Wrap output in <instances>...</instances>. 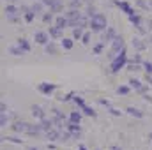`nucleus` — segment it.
<instances>
[{
    "label": "nucleus",
    "mask_w": 152,
    "mask_h": 150,
    "mask_svg": "<svg viewBox=\"0 0 152 150\" xmlns=\"http://www.w3.org/2000/svg\"><path fill=\"white\" fill-rule=\"evenodd\" d=\"M81 115H83V113H80V111H71L69 120H73V122H81Z\"/></svg>",
    "instance_id": "7c9ffc66"
},
{
    "label": "nucleus",
    "mask_w": 152,
    "mask_h": 150,
    "mask_svg": "<svg viewBox=\"0 0 152 150\" xmlns=\"http://www.w3.org/2000/svg\"><path fill=\"white\" fill-rule=\"evenodd\" d=\"M53 18H55V12H53L51 9H50L48 12H42V14H41V20H42L44 23H51V21H53Z\"/></svg>",
    "instance_id": "4be33fe9"
},
{
    "label": "nucleus",
    "mask_w": 152,
    "mask_h": 150,
    "mask_svg": "<svg viewBox=\"0 0 152 150\" xmlns=\"http://www.w3.org/2000/svg\"><path fill=\"white\" fill-rule=\"evenodd\" d=\"M108 111H110V115H113V117H120L122 115V111H118L117 108H112V106L108 108Z\"/></svg>",
    "instance_id": "79ce46f5"
},
{
    "label": "nucleus",
    "mask_w": 152,
    "mask_h": 150,
    "mask_svg": "<svg viewBox=\"0 0 152 150\" xmlns=\"http://www.w3.org/2000/svg\"><path fill=\"white\" fill-rule=\"evenodd\" d=\"M7 20H9L11 23H18V21H20V18H18V14H14V16H7Z\"/></svg>",
    "instance_id": "de8ad7c7"
},
{
    "label": "nucleus",
    "mask_w": 152,
    "mask_h": 150,
    "mask_svg": "<svg viewBox=\"0 0 152 150\" xmlns=\"http://www.w3.org/2000/svg\"><path fill=\"white\" fill-rule=\"evenodd\" d=\"M129 92H131V87H129V85H122V87L117 88V94H118V95H127Z\"/></svg>",
    "instance_id": "cd10ccee"
},
{
    "label": "nucleus",
    "mask_w": 152,
    "mask_h": 150,
    "mask_svg": "<svg viewBox=\"0 0 152 150\" xmlns=\"http://www.w3.org/2000/svg\"><path fill=\"white\" fill-rule=\"evenodd\" d=\"M44 51H46L48 55H57V53H58V48H57V44H55L53 41H50V42L44 46Z\"/></svg>",
    "instance_id": "f3484780"
},
{
    "label": "nucleus",
    "mask_w": 152,
    "mask_h": 150,
    "mask_svg": "<svg viewBox=\"0 0 152 150\" xmlns=\"http://www.w3.org/2000/svg\"><path fill=\"white\" fill-rule=\"evenodd\" d=\"M127 18H129V21H131L138 30H140V34H145V30H143V27H142V18H140V14H138V12H134L133 16H127Z\"/></svg>",
    "instance_id": "0eeeda50"
},
{
    "label": "nucleus",
    "mask_w": 152,
    "mask_h": 150,
    "mask_svg": "<svg viewBox=\"0 0 152 150\" xmlns=\"http://www.w3.org/2000/svg\"><path fill=\"white\" fill-rule=\"evenodd\" d=\"M151 7H152V0H151Z\"/></svg>",
    "instance_id": "69168bd1"
},
{
    "label": "nucleus",
    "mask_w": 152,
    "mask_h": 150,
    "mask_svg": "<svg viewBox=\"0 0 152 150\" xmlns=\"http://www.w3.org/2000/svg\"><path fill=\"white\" fill-rule=\"evenodd\" d=\"M80 5H81V0H73L71 2V9H80Z\"/></svg>",
    "instance_id": "a18cd8bd"
},
{
    "label": "nucleus",
    "mask_w": 152,
    "mask_h": 150,
    "mask_svg": "<svg viewBox=\"0 0 152 150\" xmlns=\"http://www.w3.org/2000/svg\"><path fill=\"white\" fill-rule=\"evenodd\" d=\"M133 46H134L138 51H143V50H145V42L140 37H133Z\"/></svg>",
    "instance_id": "b1692460"
},
{
    "label": "nucleus",
    "mask_w": 152,
    "mask_h": 150,
    "mask_svg": "<svg viewBox=\"0 0 152 150\" xmlns=\"http://www.w3.org/2000/svg\"><path fill=\"white\" fill-rule=\"evenodd\" d=\"M28 150H39V149H36V147H28Z\"/></svg>",
    "instance_id": "052dcab7"
},
{
    "label": "nucleus",
    "mask_w": 152,
    "mask_h": 150,
    "mask_svg": "<svg viewBox=\"0 0 152 150\" xmlns=\"http://www.w3.org/2000/svg\"><path fill=\"white\" fill-rule=\"evenodd\" d=\"M129 87H131V88H134V90H140L143 85H142L138 79H129Z\"/></svg>",
    "instance_id": "72a5a7b5"
},
{
    "label": "nucleus",
    "mask_w": 152,
    "mask_h": 150,
    "mask_svg": "<svg viewBox=\"0 0 152 150\" xmlns=\"http://www.w3.org/2000/svg\"><path fill=\"white\" fill-rule=\"evenodd\" d=\"M41 2H42V4H44V5H48V7H50V9H51V7H53V5H55V4H57V2H58V0H41Z\"/></svg>",
    "instance_id": "37998d69"
},
{
    "label": "nucleus",
    "mask_w": 152,
    "mask_h": 150,
    "mask_svg": "<svg viewBox=\"0 0 152 150\" xmlns=\"http://www.w3.org/2000/svg\"><path fill=\"white\" fill-rule=\"evenodd\" d=\"M55 25L60 27L62 30L67 28V27H69V20H67V16H57V18H55Z\"/></svg>",
    "instance_id": "4468645a"
},
{
    "label": "nucleus",
    "mask_w": 152,
    "mask_h": 150,
    "mask_svg": "<svg viewBox=\"0 0 152 150\" xmlns=\"http://www.w3.org/2000/svg\"><path fill=\"white\" fill-rule=\"evenodd\" d=\"M11 129H12L14 133H27V129H28V122H14V124L11 125Z\"/></svg>",
    "instance_id": "9b49d317"
},
{
    "label": "nucleus",
    "mask_w": 152,
    "mask_h": 150,
    "mask_svg": "<svg viewBox=\"0 0 152 150\" xmlns=\"http://www.w3.org/2000/svg\"><path fill=\"white\" fill-rule=\"evenodd\" d=\"M149 138H151V140H152V133H151V134H149Z\"/></svg>",
    "instance_id": "0e129e2a"
},
{
    "label": "nucleus",
    "mask_w": 152,
    "mask_h": 150,
    "mask_svg": "<svg viewBox=\"0 0 152 150\" xmlns=\"http://www.w3.org/2000/svg\"><path fill=\"white\" fill-rule=\"evenodd\" d=\"M73 103L80 106V110H81V108L85 106V101H83V97H80V95H75V97H73Z\"/></svg>",
    "instance_id": "f704fd0d"
},
{
    "label": "nucleus",
    "mask_w": 152,
    "mask_h": 150,
    "mask_svg": "<svg viewBox=\"0 0 152 150\" xmlns=\"http://www.w3.org/2000/svg\"><path fill=\"white\" fill-rule=\"evenodd\" d=\"M103 48H104V42L101 41L99 44H96V46H94V55H99V53L103 51Z\"/></svg>",
    "instance_id": "e433bc0d"
},
{
    "label": "nucleus",
    "mask_w": 152,
    "mask_h": 150,
    "mask_svg": "<svg viewBox=\"0 0 152 150\" xmlns=\"http://www.w3.org/2000/svg\"><path fill=\"white\" fill-rule=\"evenodd\" d=\"M99 104H103V106L110 108V101H108V99H103V97H101V99H99Z\"/></svg>",
    "instance_id": "8fccbe9b"
},
{
    "label": "nucleus",
    "mask_w": 152,
    "mask_h": 150,
    "mask_svg": "<svg viewBox=\"0 0 152 150\" xmlns=\"http://www.w3.org/2000/svg\"><path fill=\"white\" fill-rule=\"evenodd\" d=\"M149 28L152 30V20H149Z\"/></svg>",
    "instance_id": "13d9d810"
},
{
    "label": "nucleus",
    "mask_w": 152,
    "mask_h": 150,
    "mask_svg": "<svg viewBox=\"0 0 152 150\" xmlns=\"http://www.w3.org/2000/svg\"><path fill=\"white\" fill-rule=\"evenodd\" d=\"M44 134H46V138H48L50 141H57V140H60V138H62V133H60L58 129H55V127H53L51 131L44 133Z\"/></svg>",
    "instance_id": "f8f14e48"
},
{
    "label": "nucleus",
    "mask_w": 152,
    "mask_h": 150,
    "mask_svg": "<svg viewBox=\"0 0 152 150\" xmlns=\"http://www.w3.org/2000/svg\"><path fill=\"white\" fill-rule=\"evenodd\" d=\"M81 37H83V28H81V27L73 28V39H76V41H81Z\"/></svg>",
    "instance_id": "c85d7f7f"
},
{
    "label": "nucleus",
    "mask_w": 152,
    "mask_h": 150,
    "mask_svg": "<svg viewBox=\"0 0 152 150\" xmlns=\"http://www.w3.org/2000/svg\"><path fill=\"white\" fill-rule=\"evenodd\" d=\"M2 141H11V143H18V145H21V143H23V140L14 138V136H4V138H2Z\"/></svg>",
    "instance_id": "c756f323"
},
{
    "label": "nucleus",
    "mask_w": 152,
    "mask_h": 150,
    "mask_svg": "<svg viewBox=\"0 0 152 150\" xmlns=\"http://www.w3.org/2000/svg\"><path fill=\"white\" fill-rule=\"evenodd\" d=\"M9 53H11V55H14V57H23V55H25L27 51H25L23 48H20L18 44H16V46H11V48H9Z\"/></svg>",
    "instance_id": "6ab92c4d"
},
{
    "label": "nucleus",
    "mask_w": 152,
    "mask_h": 150,
    "mask_svg": "<svg viewBox=\"0 0 152 150\" xmlns=\"http://www.w3.org/2000/svg\"><path fill=\"white\" fill-rule=\"evenodd\" d=\"M81 113H83V115H87V117H92V118H96V117H97V113L94 111L90 106H87V104L81 108Z\"/></svg>",
    "instance_id": "bb28decb"
},
{
    "label": "nucleus",
    "mask_w": 152,
    "mask_h": 150,
    "mask_svg": "<svg viewBox=\"0 0 152 150\" xmlns=\"http://www.w3.org/2000/svg\"><path fill=\"white\" fill-rule=\"evenodd\" d=\"M127 62H129V60H127V51H126V48H124V50H122V51L115 57L113 60H112L110 73H112V74H117V73H118V71H120L126 64H127Z\"/></svg>",
    "instance_id": "f03ea898"
},
{
    "label": "nucleus",
    "mask_w": 152,
    "mask_h": 150,
    "mask_svg": "<svg viewBox=\"0 0 152 150\" xmlns=\"http://www.w3.org/2000/svg\"><path fill=\"white\" fill-rule=\"evenodd\" d=\"M66 16H67V20H78V18H83V14L80 12V9H69V11L66 12Z\"/></svg>",
    "instance_id": "aec40b11"
},
{
    "label": "nucleus",
    "mask_w": 152,
    "mask_h": 150,
    "mask_svg": "<svg viewBox=\"0 0 152 150\" xmlns=\"http://www.w3.org/2000/svg\"><path fill=\"white\" fill-rule=\"evenodd\" d=\"M50 36L53 39H58L62 37V28L60 27H57V25H53V27H50Z\"/></svg>",
    "instance_id": "412c9836"
},
{
    "label": "nucleus",
    "mask_w": 152,
    "mask_h": 150,
    "mask_svg": "<svg viewBox=\"0 0 152 150\" xmlns=\"http://www.w3.org/2000/svg\"><path fill=\"white\" fill-rule=\"evenodd\" d=\"M50 32H42V30H39V32H36L34 34V41L37 42V44H42V46H46L48 42H50Z\"/></svg>",
    "instance_id": "39448f33"
},
{
    "label": "nucleus",
    "mask_w": 152,
    "mask_h": 150,
    "mask_svg": "<svg viewBox=\"0 0 152 150\" xmlns=\"http://www.w3.org/2000/svg\"><path fill=\"white\" fill-rule=\"evenodd\" d=\"M133 62H134V64H143V60H142V57H140V55H134Z\"/></svg>",
    "instance_id": "3c124183"
},
{
    "label": "nucleus",
    "mask_w": 152,
    "mask_h": 150,
    "mask_svg": "<svg viewBox=\"0 0 152 150\" xmlns=\"http://www.w3.org/2000/svg\"><path fill=\"white\" fill-rule=\"evenodd\" d=\"M138 92H140V94H143V95H145V94H147V87H142V88H140V90H138Z\"/></svg>",
    "instance_id": "864d4df0"
},
{
    "label": "nucleus",
    "mask_w": 152,
    "mask_h": 150,
    "mask_svg": "<svg viewBox=\"0 0 152 150\" xmlns=\"http://www.w3.org/2000/svg\"><path fill=\"white\" fill-rule=\"evenodd\" d=\"M30 7H32V11H34L36 14H42V9H44V4H42V2H34V4H32Z\"/></svg>",
    "instance_id": "a878e982"
},
{
    "label": "nucleus",
    "mask_w": 152,
    "mask_h": 150,
    "mask_svg": "<svg viewBox=\"0 0 152 150\" xmlns=\"http://www.w3.org/2000/svg\"><path fill=\"white\" fill-rule=\"evenodd\" d=\"M80 136H81V133H73V138L75 140H80Z\"/></svg>",
    "instance_id": "5fc2aeb1"
},
{
    "label": "nucleus",
    "mask_w": 152,
    "mask_h": 150,
    "mask_svg": "<svg viewBox=\"0 0 152 150\" xmlns=\"http://www.w3.org/2000/svg\"><path fill=\"white\" fill-rule=\"evenodd\" d=\"M88 27L92 32H104L108 28V21H106V16L103 12H97L96 16H92L88 20Z\"/></svg>",
    "instance_id": "f257e3e1"
},
{
    "label": "nucleus",
    "mask_w": 152,
    "mask_h": 150,
    "mask_svg": "<svg viewBox=\"0 0 152 150\" xmlns=\"http://www.w3.org/2000/svg\"><path fill=\"white\" fill-rule=\"evenodd\" d=\"M143 97H145V101H151V103H152V95H149V94H145Z\"/></svg>",
    "instance_id": "6e6d98bb"
},
{
    "label": "nucleus",
    "mask_w": 152,
    "mask_h": 150,
    "mask_svg": "<svg viewBox=\"0 0 152 150\" xmlns=\"http://www.w3.org/2000/svg\"><path fill=\"white\" fill-rule=\"evenodd\" d=\"M126 111H127V115L136 117V118H142V117H143V111H140V110H136V108H133V106H129Z\"/></svg>",
    "instance_id": "393cba45"
},
{
    "label": "nucleus",
    "mask_w": 152,
    "mask_h": 150,
    "mask_svg": "<svg viewBox=\"0 0 152 150\" xmlns=\"http://www.w3.org/2000/svg\"><path fill=\"white\" fill-rule=\"evenodd\" d=\"M112 150H122V149H118V147H113V149H112Z\"/></svg>",
    "instance_id": "e2e57ef3"
},
{
    "label": "nucleus",
    "mask_w": 152,
    "mask_h": 150,
    "mask_svg": "<svg viewBox=\"0 0 152 150\" xmlns=\"http://www.w3.org/2000/svg\"><path fill=\"white\" fill-rule=\"evenodd\" d=\"M66 127H67V131H71V133H81L80 122H73V120H67V122H66Z\"/></svg>",
    "instance_id": "2eb2a0df"
},
{
    "label": "nucleus",
    "mask_w": 152,
    "mask_h": 150,
    "mask_svg": "<svg viewBox=\"0 0 152 150\" xmlns=\"http://www.w3.org/2000/svg\"><path fill=\"white\" fill-rule=\"evenodd\" d=\"M51 11H53L55 14H57V12H62V11H64V4H62V2L58 0V2H57V4H55L53 7H51Z\"/></svg>",
    "instance_id": "473e14b6"
},
{
    "label": "nucleus",
    "mask_w": 152,
    "mask_h": 150,
    "mask_svg": "<svg viewBox=\"0 0 152 150\" xmlns=\"http://www.w3.org/2000/svg\"><path fill=\"white\" fill-rule=\"evenodd\" d=\"M16 44H18L20 48H23V50H25L27 53L30 51V42H28V41H27V39H25V37H20V39H18V41H16Z\"/></svg>",
    "instance_id": "5701e85b"
},
{
    "label": "nucleus",
    "mask_w": 152,
    "mask_h": 150,
    "mask_svg": "<svg viewBox=\"0 0 152 150\" xmlns=\"http://www.w3.org/2000/svg\"><path fill=\"white\" fill-rule=\"evenodd\" d=\"M36 16H37V14H36V12H34L32 9H30L28 12H25V14H23V18H25V21H28V23H30V21H34V18H36Z\"/></svg>",
    "instance_id": "2f4dec72"
},
{
    "label": "nucleus",
    "mask_w": 152,
    "mask_h": 150,
    "mask_svg": "<svg viewBox=\"0 0 152 150\" xmlns=\"http://www.w3.org/2000/svg\"><path fill=\"white\" fill-rule=\"evenodd\" d=\"M0 113H7V106H5V103H0Z\"/></svg>",
    "instance_id": "603ef678"
},
{
    "label": "nucleus",
    "mask_w": 152,
    "mask_h": 150,
    "mask_svg": "<svg viewBox=\"0 0 152 150\" xmlns=\"http://www.w3.org/2000/svg\"><path fill=\"white\" fill-rule=\"evenodd\" d=\"M136 5H138V7H142V9H149V5H147L143 0H136Z\"/></svg>",
    "instance_id": "09e8293b"
},
{
    "label": "nucleus",
    "mask_w": 152,
    "mask_h": 150,
    "mask_svg": "<svg viewBox=\"0 0 152 150\" xmlns=\"http://www.w3.org/2000/svg\"><path fill=\"white\" fill-rule=\"evenodd\" d=\"M41 133H44L42 127H41V124H28V129H27L25 134H28V136H39Z\"/></svg>",
    "instance_id": "1a4fd4ad"
},
{
    "label": "nucleus",
    "mask_w": 152,
    "mask_h": 150,
    "mask_svg": "<svg viewBox=\"0 0 152 150\" xmlns=\"http://www.w3.org/2000/svg\"><path fill=\"white\" fill-rule=\"evenodd\" d=\"M83 2H87V4H94V0H83Z\"/></svg>",
    "instance_id": "bf43d9fd"
},
{
    "label": "nucleus",
    "mask_w": 152,
    "mask_h": 150,
    "mask_svg": "<svg viewBox=\"0 0 152 150\" xmlns=\"http://www.w3.org/2000/svg\"><path fill=\"white\" fill-rule=\"evenodd\" d=\"M39 124H41V127H42V131H44V133L51 131V129H53V125H55V122H53L51 118H42V120H39Z\"/></svg>",
    "instance_id": "ddd939ff"
},
{
    "label": "nucleus",
    "mask_w": 152,
    "mask_h": 150,
    "mask_svg": "<svg viewBox=\"0 0 152 150\" xmlns=\"http://www.w3.org/2000/svg\"><path fill=\"white\" fill-rule=\"evenodd\" d=\"M124 50V37L122 36H117V37L112 41V48H110V53H108V58L113 60L115 57Z\"/></svg>",
    "instance_id": "7ed1b4c3"
},
{
    "label": "nucleus",
    "mask_w": 152,
    "mask_h": 150,
    "mask_svg": "<svg viewBox=\"0 0 152 150\" xmlns=\"http://www.w3.org/2000/svg\"><path fill=\"white\" fill-rule=\"evenodd\" d=\"M143 69H145V74H152V64L151 62H143Z\"/></svg>",
    "instance_id": "a19ab883"
},
{
    "label": "nucleus",
    "mask_w": 152,
    "mask_h": 150,
    "mask_svg": "<svg viewBox=\"0 0 152 150\" xmlns=\"http://www.w3.org/2000/svg\"><path fill=\"white\" fill-rule=\"evenodd\" d=\"M115 5H117V7H118L122 12H126L127 16H133V14L136 12V11H134V9H133V7H131L127 2H124V0H115Z\"/></svg>",
    "instance_id": "423d86ee"
},
{
    "label": "nucleus",
    "mask_w": 152,
    "mask_h": 150,
    "mask_svg": "<svg viewBox=\"0 0 152 150\" xmlns=\"http://www.w3.org/2000/svg\"><path fill=\"white\" fill-rule=\"evenodd\" d=\"M30 9H32V7H28V5H21V7H20V14H25V12H28Z\"/></svg>",
    "instance_id": "49530a36"
},
{
    "label": "nucleus",
    "mask_w": 152,
    "mask_h": 150,
    "mask_svg": "<svg viewBox=\"0 0 152 150\" xmlns=\"http://www.w3.org/2000/svg\"><path fill=\"white\" fill-rule=\"evenodd\" d=\"M140 69V64H134V62H127V71H138Z\"/></svg>",
    "instance_id": "4c0bfd02"
},
{
    "label": "nucleus",
    "mask_w": 152,
    "mask_h": 150,
    "mask_svg": "<svg viewBox=\"0 0 152 150\" xmlns=\"http://www.w3.org/2000/svg\"><path fill=\"white\" fill-rule=\"evenodd\" d=\"M5 125H7V115L0 113V127H5Z\"/></svg>",
    "instance_id": "ea45409f"
},
{
    "label": "nucleus",
    "mask_w": 152,
    "mask_h": 150,
    "mask_svg": "<svg viewBox=\"0 0 152 150\" xmlns=\"http://www.w3.org/2000/svg\"><path fill=\"white\" fill-rule=\"evenodd\" d=\"M115 37H117V32H115V28H113V27H108V28L104 30V34H103V39H101V41L106 44V42H112Z\"/></svg>",
    "instance_id": "6e6552de"
},
{
    "label": "nucleus",
    "mask_w": 152,
    "mask_h": 150,
    "mask_svg": "<svg viewBox=\"0 0 152 150\" xmlns=\"http://www.w3.org/2000/svg\"><path fill=\"white\" fill-rule=\"evenodd\" d=\"M97 14V9H96V5L94 4H87V7H85V16L90 20L92 16H96Z\"/></svg>",
    "instance_id": "a211bd4d"
},
{
    "label": "nucleus",
    "mask_w": 152,
    "mask_h": 150,
    "mask_svg": "<svg viewBox=\"0 0 152 150\" xmlns=\"http://www.w3.org/2000/svg\"><path fill=\"white\" fill-rule=\"evenodd\" d=\"M62 48L64 50H71L73 48V39H62Z\"/></svg>",
    "instance_id": "c9c22d12"
},
{
    "label": "nucleus",
    "mask_w": 152,
    "mask_h": 150,
    "mask_svg": "<svg viewBox=\"0 0 152 150\" xmlns=\"http://www.w3.org/2000/svg\"><path fill=\"white\" fill-rule=\"evenodd\" d=\"M81 42H83V44H88V42H90V34H88V32H85V34H83Z\"/></svg>",
    "instance_id": "c03bdc74"
},
{
    "label": "nucleus",
    "mask_w": 152,
    "mask_h": 150,
    "mask_svg": "<svg viewBox=\"0 0 152 150\" xmlns=\"http://www.w3.org/2000/svg\"><path fill=\"white\" fill-rule=\"evenodd\" d=\"M37 90L42 95H51V94L57 90V85H55V83H46V81H42V83L37 85Z\"/></svg>",
    "instance_id": "20e7f679"
},
{
    "label": "nucleus",
    "mask_w": 152,
    "mask_h": 150,
    "mask_svg": "<svg viewBox=\"0 0 152 150\" xmlns=\"http://www.w3.org/2000/svg\"><path fill=\"white\" fill-rule=\"evenodd\" d=\"M4 12H5V16H14V14H20V9L16 5H12V4H7Z\"/></svg>",
    "instance_id": "dca6fc26"
},
{
    "label": "nucleus",
    "mask_w": 152,
    "mask_h": 150,
    "mask_svg": "<svg viewBox=\"0 0 152 150\" xmlns=\"http://www.w3.org/2000/svg\"><path fill=\"white\" fill-rule=\"evenodd\" d=\"M5 2H9V4H12V2H16V0H5Z\"/></svg>",
    "instance_id": "680f3d73"
},
{
    "label": "nucleus",
    "mask_w": 152,
    "mask_h": 150,
    "mask_svg": "<svg viewBox=\"0 0 152 150\" xmlns=\"http://www.w3.org/2000/svg\"><path fill=\"white\" fill-rule=\"evenodd\" d=\"M30 111H32V115H34L37 120H42V118H46V113H44V110H42L39 104H32V106H30Z\"/></svg>",
    "instance_id": "9d476101"
},
{
    "label": "nucleus",
    "mask_w": 152,
    "mask_h": 150,
    "mask_svg": "<svg viewBox=\"0 0 152 150\" xmlns=\"http://www.w3.org/2000/svg\"><path fill=\"white\" fill-rule=\"evenodd\" d=\"M73 97H75V94L73 92H69V94H66V95H62V97H58L60 101H64V103H67V101H73Z\"/></svg>",
    "instance_id": "58836bf2"
},
{
    "label": "nucleus",
    "mask_w": 152,
    "mask_h": 150,
    "mask_svg": "<svg viewBox=\"0 0 152 150\" xmlns=\"http://www.w3.org/2000/svg\"><path fill=\"white\" fill-rule=\"evenodd\" d=\"M78 150H87V149H85L83 145H80V147H78Z\"/></svg>",
    "instance_id": "4d7b16f0"
}]
</instances>
